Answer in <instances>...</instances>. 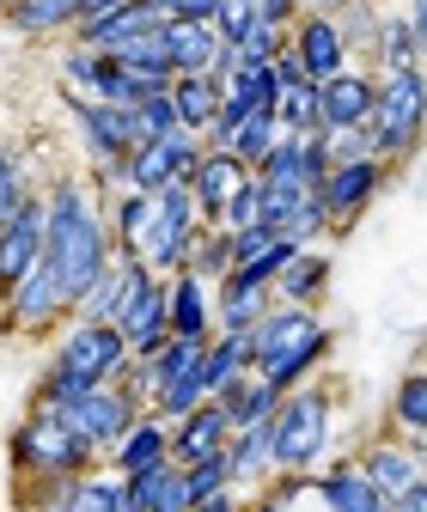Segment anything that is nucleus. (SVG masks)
Here are the masks:
<instances>
[{
    "label": "nucleus",
    "mask_w": 427,
    "mask_h": 512,
    "mask_svg": "<svg viewBox=\"0 0 427 512\" xmlns=\"http://www.w3.org/2000/svg\"><path fill=\"white\" fill-rule=\"evenodd\" d=\"M61 409H68V421L86 433V445H92L98 458H110V445L147 415L129 391H122V384H98V391H80V397H68Z\"/></svg>",
    "instance_id": "10"
},
{
    "label": "nucleus",
    "mask_w": 427,
    "mask_h": 512,
    "mask_svg": "<svg viewBox=\"0 0 427 512\" xmlns=\"http://www.w3.org/2000/svg\"><path fill=\"white\" fill-rule=\"evenodd\" d=\"M385 177H391L385 159H348V165H330L324 183H318V202H324L330 232H348L366 208H373L379 189H385Z\"/></svg>",
    "instance_id": "9"
},
{
    "label": "nucleus",
    "mask_w": 427,
    "mask_h": 512,
    "mask_svg": "<svg viewBox=\"0 0 427 512\" xmlns=\"http://www.w3.org/2000/svg\"><path fill=\"white\" fill-rule=\"evenodd\" d=\"M226 445H232V421H226L220 403H202V409H190L183 421H171V458H177L183 470L220 458Z\"/></svg>",
    "instance_id": "23"
},
{
    "label": "nucleus",
    "mask_w": 427,
    "mask_h": 512,
    "mask_svg": "<svg viewBox=\"0 0 427 512\" xmlns=\"http://www.w3.org/2000/svg\"><path fill=\"white\" fill-rule=\"evenodd\" d=\"M37 269H43V196H31L19 208V220L0 226V299Z\"/></svg>",
    "instance_id": "16"
},
{
    "label": "nucleus",
    "mask_w": 427,
    "mask_h": 512,
    "mask_svg": "<svg viewBox=\"0 0 427 512\" xmlns=\"http://www.w3.org/2000/svg\"><path fill=\"white\" fill-rule=\"evenodd\" d=\"M68 116L80 122V141L98 165H122L141 141H135V110H116V104H98V98H80L68 92Z\"/></svg>",
    "instance_id": "11"
},
{
    "label": "nucleus",
    "mask_w": 427,
    "mask_h": 512,
    "mask_svg": "<svg viewBox=\"0 0 427 512\" xmlns=\"http://www.w3.org/2000/svg\"><path fill=\"white\" fill-rule=\"evenodd\" d=\"M312 494L324 500V512H391V500L360 476V464H330L312 476Z\"/></svg>",
    "instance_id": "28"
},
{
    "label": "nucleus",
    "mask_w": 427,
    "mask_h": 512,
    "mask_svg": "<svg viewBox=\"0 0 427 512\" xmlns=\"http://www.w3.org/2000/svg\"><path fill=\"white\" fill-rule=\"evenodd\" d=\"M165 49H171V74H232V49L208 19H171L165 25Z\"/></svg>",
    "instance_id": "15"
},
{
    "label": "nucleus",
    "mask_w": 427,
    "mask_h": 512,
    "mask_svg": "<svg viewBox=\"0 0 427 512\" xmlns=\"http://www.w3.org/2000/svg\"><path fill=\"white\" fill-rule=\"evenodd\" d=\"M183 269L202 275V281H220V275L232 269V232L202 226V232H196V244H190V256H183Z\"/></svg>",
    "instance_id": "38"
},
{
    "label": "nucleus",
    "mask_w": 427,
    "mask_h": 512,
    "mask_svg": "<svg viewBox=\"0 0 427 512\" xmlns=\"http://www.w3.org/2000/svg\"><path fill=\"white\" fill-rule=\"evenodd\" d=\"M427 128V74L421 68H391L379 74V110H373V147L385 165L409 159Z\"/></svg>",
    "instance_id": "7"
},
{
    "label": "nucleus",
    "mask_w": 427,
    "mask_h": 512,
    "mask_svg": "<svg viewBox=\"0 0 427 512\" xmlns=\"http://www.w3.org/2000/svg\"><path fill=\"white\" fill-rule=\"evenodd\" d=\"M330 354V324L312 305H269L263 324L251 330V372H263L275 391H299Z\"/></svg>",
    "instance_id": "3"
},
{
    "label": "nucleus",
    "mask_w": 427,
    "mask_h": 512,
    "mask_svg": "<svg viewBox=\"0 0 427 512\" xmlns=\"http://www.w3.org/2000/svg\"><path fill=\"white\" fill-rule=\"evenodd\" d=\"M110 7H129V0H86V13H80V19H92V13H110Z\"/></svg>",
    "instance_id": "53"
},
{
    "label": "nucleus",
    "mask_w": 427,
    "mask_h": 512,
    "mask_svg": "<svg viewBox=\"0 0 427 512\" xmlns=\"http://www.w3.org/2000/svg\"><path fill=\"white\" fill-rule=\"evenodd\" d=\"M251 177H257V171L244 165L238 153H226V147H208V141H202V159H196V177H190V196H196L202 220H208V226H220L226 202H232Z\"/></svg>",
    "instance_id": "18"
},
{
    "label": "nucleus",
    "mask_w": 427,
    "mask_h": 512,
    "mask_svg": "<svg viewBox=\"0 0 427 512\" xmlns=\"http://www.w3.org/2000/svg\"><path fill=\"white\" fill-rule=\"evenodd\" d=\"M202 226L208 220H202V208L190 196V183H171V189H159V196H147V220H141V238H135L129 256L147 263L153 275H177Z\"/></svg>",
    "instance_id": "6"
},
{
    "label": "nucleus",
    "mask_w": 427,
    "mask_h": 512,
    "mask_svg": "<svg viewBox=\"0 0 427 512\" xmlns=\"http://www.w3.org/2000/svg\"><path fill=\"white\" fill-rule=\"evenodd\" d=\"M257 25V0H220V13H214V31L226 37V49Z\"/></svg>",
    "instance_id": "44"
},
{
    "label": "nucleus",
    "mask_w": 427,
    "mask_h": 512,
    "mask_svg": "<svg viewBox=\"0 0 427 512\" xmlns=\"http://www.w3.org/2000/svg\"><path fill=\"white\" fill-rule=\"evenodd\" d=\"M391 433H403V439L427 433V366L397 378V391H391Z\"/></svg>",
    "instance_id": "34"
},
{
    "label": "nucleus",
    "mask_w": 427,
    "mask_h": 512,
    "mask_svg": "<svg viewBox=\"0 0 427 512\" xmlns=\"http://www.w3.org/2000/svg\"><path fill=\"white\" fill-rule=\"evenodd\" d=\"M165 458H171V421L147 409L129 433L110 445V458H104V464H110L116 476H141V470H153V464H165Z\"/></svg>",
    "instance_id": "24"
},
{
    "label": "nucleus",
    "mask_w": 427,
    "mask_h": 512,
    "mask_svg": "<svg viewBox=\"0 0 427 512\" xmlns=\"http://www.w3.org/2000/svg\"><path fill=\"white\" fill-rule=\"evenodd\" d=\"M275 122L287 135H318V80H293L275 98Z\"/></svg>",
    "instance_id": "37"
},
{
    "label": "nucleus",
    "mask_w": 427,
    "mask_h": 512,
    "mask_svg": "<svg viewBox=\"0 0 427 512\" xmlns=\"http://www.w3.org/2000/svg\"><path fill=\"white\" fill-rule=\"evenodd\" d=\"M281 135H287V128L275 122V110H263V116H244L238 122V135H232V147L226 153H238L244 165H251V171H263V159L281 147Z\"/></svg>",
    "instance_id": "36"
},
{
    "label": "nucleus",
    "mask_w": 427,
    "mask_h": 512,
    "mask_svg": "<svg viewBox=\"0 0 427 512\" xmlns=\"http://www.w3.org/2000/svg\"><path fill=\"white\" fill-rule=\"evenodd\" d=\"M214 488H232V464H226V452L208 458V464H190V494L202 500V494H214Z\"/></svg>",
    "instance_id": "45"
},
{
    "label": "nucleus",
    "mask_w": 427,
    "mask_h": 512,
    "mask_svg": "<svg viewBox=\"0 0 427 512\" xmlns=\"http://www.w3.org/2000/svg\"><path fill=\"white\" fill-rule=\"evenodd\" d=\"M129 366H135V348L116 324H86V317H74V324L55 336L43 384H37L31 403H68L80 391H98V384H122Z\"/></svg>",
    "instance_id": "2"
},
{
    "label": "nucleus",
    "mask_w": 427,
    "mask_h": 512,
    "mask_svg": "<svg viewBox=\"0 0 427 512\" xmlns=\"http://www.w3.org/2000/svg\"><path fill=\"white\" fill-rule=\"evenodd\" d=\"M257 19L275 25V31H293L299 25V0H257Z\"/></svg>",
    "instance_id": "47"
},
{
    "label": "nucleus",
    "mask_w": 427,
    "mask_h": 512,
    "mask_svg": "<svg viewBox=\"0 0 427 512\" xmlns=\"http://www.w3.org/2000/svg\"><path fill=\"white\" fill-rule=\"evenodd\" d=\"M373 55H379V74H391V68H421V55H427V49H421L409 13L379 19V43H373Z\"/></svg>",
    "instance_id": "35"
},
{
    "label": "nucleus",
    "mask_w": 427,
    "mask_h": 512,
    "mask_svg": "<svg viewBox=\"0 0 427 512\" xmlns=\"http://www.w3.org/2000/svg\"><path fill=\"white\" fill-rule=\"evenodd\" d=\"M373 110H379V74H366V68H342L336 80L318 86L324 135H336V128H373Z\"/></svg>",
    "instance_id": "13"
},
{
    "label": "nucleus",
    "mask_w": 427,
    "mask_h": 512,
    "mask_svg": "<svg viewBox=\"0 0 427 512\" xmlns=\"http://www.w3.org/2000/svg\"><path fill=\"white\" fill-rule=\"evenodd\" d=\"M336 31H342L348 55H354V49H373V43H379V13L366 7V0H354V7H342V13H336Z\"/></svg>",
    "instance_id": "42"
},
{
    "label": "nucleus",
    "mask_w": 427,
    "mask_h": 512,
    "mask_svg": "<svg viewBox=\"0 0 427 512\" xmlns=\"http://www.w3.org/2000/svg\"><path fill=\"white\" fill-rule=\"evenodd\" d=\"M129 500H135V512H190V506H196L190 470H183L177 458H165V464L129 476Z\"/></svg>",
    "instance_id": "27"
},
{
    "label": "nucleus",
    "mask_w": 427,
    "mask_h": 512,
    "mask_svg": "<svg viewBox=\"0 0 427 512\" xmlns=\"http://www.w3.org/2000/svg\"><path fill=\"white\" fill-rule=\"evenodd\" d=\"M0 311H7V330L43 336V330H55V324H68V317H74V299L61 293V281L49 269H37V275H25L7 299H0Z\"/></svg>",
    "instance_id": "12"
},
{
    "label": "nucleus",
    "mask_w": 427,
    "mask_h": 512,
    "mask_svg": "<svg viewBox=\"0 0 427 512\" xmlns=\"http://www.w3.org/2000/svg\"><path fill=\"white\" fill-rule=\"evenodd\" d=\"M165 287H171V336L208 342L214 336V281L177 269V275H165Z\"/></svg>",
    "instance_id": "25"
},
{
    "label": "nucleus",
    "mask_w": 427,
    "mask_h": 512,
    "mask_svg": "<svg viewBox=\"0 0 427 512\" xmlns=\"http://www.w3.org/2000/svg\"><path fill=\"white\" fill-rule=\"evenodd\" d=\"M165 19L147 7V0H129V7H110V13H92V19H80L74 25V43H86V49H116V43H129V37H147V31H159Z\"/></svg>",
    "instance_id": "26"
},
{
    "label": "nucleus",
    "mask_w": 427,
    "mask_h": 512,
    "mask_svg": "<svg viewBox=\"0 0 427 512\" xmlns=\"http://www.w3.org/2000/svg\"><path fill=\"white\" fill-rule=\"evenodd\" d=\"M43 512H135L129 500V476H116L110 464L68 476V482H43Z\"/></svg>",
    "instance_id": "14"
},
{
    "label": "nucleus",
    "mask_w": 427,
    "mask_h": 512,
    "mask_svg": "<svg viewBox=\"0 0 427 512\" xmlns=\"http://www.w3.org/2000/svg\"><path fill=\"white\" fill-rule=\"evenodd\" d=\"M190 512H244V500H238V488H214V494H202Z\"/></svg>",
    "instance_id": "48"
},
{
    "label": "nucleus",
    "mask_w": 427,
    "mask_h": 512,
    "mask_svg": "<svg viewBox=\"0 0 427 512\" xmlns=\"http://www.w3.org/2000/svg\"><path fill=\"white\" fill-rule=\"evenodd\" d=\"M116 330L129 336L135 360H147V354H159L171 342V287H165V275H147L135 287V299H129V311H122Z\"/></svg>",
    "instance_id": "17"
},
{
    "label": "nucleus",
    "mask_w": 427,
    "mask_h": 512,
    "mask_svg": "<svg viewBox=\"0 0 427 512\" xmlns=\"http://www.w3.org/2000/svg\"><path fill=\"white\" fill-rule=\"evenodd\" d=\"M403 13H409V25H415V37H421V49H427V0H409V7H403Z\"/></svg>",
    "instance_id": "51"
},
{
    "label": "nucleus",
    "mask_w": 427,
    "mask_h": 512,
    "mask_svg": "<svg viewBox=\"0 0 427 512\" xmlns=\"http://www.w3.org/2000/svg\"><path fill=\"white\" fill-rule=\"evenodd\" d=\"M147 275H153L147 263H135V256L116 250V263L86 287V299L74 305V317H86V324H122V311H129V299H135V287H141Z\"/></svg>",
    "instance_id": "20"
},
{
    "label": "nucleus",
    "mask_w": 427,
    "mask_h": 512,
    "mask_svg": "<svg viewBox=\"0 0 427 512\" xmlns=\"http://www.w3.org/2000/svg\"><path fill=\"white\" fill-rule=\"evenodd\" d=\"M287 43H293V55L305 61V74H312L318 86L336 80L342 68H354V61H348V43H342V31H336V19H324V13H299V25L287 31Z\"/></svg>",
    "instance_id": "21"
},
{
    "label": "nucleus",
    "mask_w": 427,
    "mask_h": 512,
    "mask_svg": "<svg viewBox=\"0 0 427 512\" xmlns=\"http://www.w3.org/2000/svg\"><path fill=\"white\" fill-rule=\"evenodd\" d=\"M409 445H415V458H421V476H427V433H421V439H409Z\"/></svg>",
    "instance_id": "54"
},
{
    "label": "nucleus",
    "mask_w": 427,
    "mask_h": 512,
    "mask_svg": "<svg viewBox=\"0 0 427 512\" xmlns=\"http://www.w3.org/2000/svg\"><path fill=\"white\" fill-rule=\"evenodd\" d=\"M147 7L171 25V19H208L214 25V13H220V0H147Z\"/></svg>",
    "instance_id": "46"
},
{
    "label": "nucleus",
    "mask_w": 427,
    "mask_h": 512,
    "mask_svg": "<svg viewBox=\"0 0 427 512\" xmlns=\"http://www.w3.org/2000/svg\"><path fill=\"white\" fill-rule=\"evenodd\" d=\"M196 159H202V135H159V141H141L129 159H122V189H141V196H159L171 183H190L196 177Z\"/></svg>",
    "instance_id": "8"
},
{
    "label": "nucleus",
    "mask_w": 427,
    "mask_h": 512,
    "mask_svg": "<svg viewBox=\"0 0 427 512\" xmlns=\"http://www.w3.org/2000/svg\"><path fill=\"white\" fill-rule=\"evenodd\" d=\"M269 305H275V287H269V281L220 275V281H214V330H226V336H251V330L263 324Z\"/></svg>",
    "instance_id": "22"
},
{
    "label": "nucleus",
    "mask_w": 427,
    "mask_h": 512,
    "mask_svg": "<svg viewBox=\"0 0 427 512\" xmlns=\"http://www.w3.org/2000/svg\"><path fill=\"white\" fill-rule=\"evenodd\" d=\"M281 49H287V31H275V25H263V19L232 43V55H238V61H257V68H269Z\"/></svg>",
    "instance_id": "43"
},
{
    "label": "nucleus",
    "mask_w": 427,
    "mask_h": 512,
    "mask_svg": "<svg viewBox=\"0 0 427 512\" xmlns=\"http://www.w3.org/2000/svg\"><path fill=\"white\" fill-rule=\"evenodd\" d=\"M7 7H13V0H0V13H7Z\"/></svg>",
    "instance_id": "56"
},
{
    "label": "nucleus",
    "mask_w": 427,
    "mask_h": 512,
    "mask_svg": "<svg viewBox=\"0 0 427 512\" xmlns=\"http://www.w3.org/2000/svg\"><path fill=\"white\" fill-rule=\"evenodd\" d=\"M342 7H354V0H299V13H324V19H336Z\"/></svg>",
    "instance_id": "50"
},
{
    "label": "nucleus",
    "mask_w": 427,
    "mask_h": 512,
    "mask_svg": "<svg viewBox=\"0 0 427 512\" xmlns=\"http://www.w3.org/2000/svg\"><path fill=\"white\" fill-rule=\"evenodd\" d=\"M61 7H68V13H74V25H80V13H86V0H61Z\"/></svg>",
    "instance_id": "55"
},
{
    "label": "nucleus",
    "mask_w": 427,
    "mask_h": 512,
    "mask_svg": "<svg viewBox=\"0 0 427 512\" xmlns=\"http://www.w3.org/2000/svg\"><path fill=\"white\" fill-rule=\"evenodd\" d=\"M110 263H116V238H110V208L98 202V189L80 177H55L43 196V269L80 305Z\"/></svg>",
    "instance_id": "1"
},
{
    "label": "nucleus",
    "mask_w": 427,
    "mask_h": 512,
    "mask_svg": "<svg viewBox=\"0 0 427 512\" xmlns=\"http://www.w3.org/2000/svg\"><path fill=\"white\" fill-rule=\"evenodd\" d=\"M214 403L226 409V421H232V433H238V427H263V421L275 415L281 391H275V384H269L263 372H244V378L232 384V391H226V397H214Z\"/></svg>",
    "instance_id": "32"
},
{
    "label": "nucleus",
    "mask_w": 427,
    "mask_h": 512,
    "mask_svg": "<svg viewBox=\"0 0 427 512\" xmlns=\"http://www.w3.org/2000/svg\"><path fill=\"white\" fill-rule=\"evenodd\" d=\"M25 202H31V177H25L19 153L7 147V135H0V226L19 220V208H25Z\"/></svg>",
    "instance_id": "39"
},
{
    "label": "nucleus",
    "mask_w": 427,
    "mask_h": 512,
    "mask_svg": "<svg viewBox=\"0 0 427 512\" xmlns=\"http://www.w3.org/2000/svg\"><path fill=\"white\" fill-rule=\"evenodd\" d=\"M244 512H287L281 494H263V500H244Z\"/></svg>",
    "instance_id": "52"
},
{
    "label": "nucleus",
    "mask_w": 427,
    "mask_h": 512,
    "mask_svg": "<svg viewBox=\"0 0 427 512\" xmlns=\"http://www.w3.org/2000/svg\"><path fill=\"white\" fill-rule=\"evenodd\" d=\"M354 464H360V476L373 482L385 500H403V494L421 482V458H415V445H409L403 433H379Z\"/></svg>",
    "instance_id": "19"
},
{
    "label": "nucleus",
    "mask_w": 427,
    "mask_h": 512,
    "mask_svg": "<svg viewBox=\"0 0 427 512\" xmlns=\"http://www.w3.org/2000/svg\"><path fill=\"white\" fill-rule=\"evenodd\" d=\"M13 464L31 482H68V476H86L104 458L86 445V433L68 421L61 403H31V415L13 427Z\"/></svg>",
    "instance_id": "4"
},
{
    "label": "nucleus",
    "mask_w": 427,
    "mask_h": 512,
    "mask_svg": "<svg viewBox=\"0 0 427 512\" xmlns=\"http://www.w3.org/2000/svg\"><path fill=\"white\" fill-rule=\"evenodd\" d=\"M324 287H330V250L299 244V256L275 275V305H312Z\"/></svg>",
    "instance_id": "31"
},
{
    "label": "nucleus",
    "mask_w": 427,
    "mask_h": 512,
    "mask_svg": "<svg viewBox=\"0 0 427 512\" xmlns=\"http://www.w3.org/2000/svg\"><path fill=\"white\" fill-rule=\"evenodd\" d=\"M251 226H263V183H257V177L244 183L238 196L226 202V214H220V232H232V238H238V232H251Z\"/></svg>",
    "instance_id": "41"
},
{
    "label": "nucleus",
    "mask_w": 427,
    "mask_h": 512,
    "mask_svg": "<svg viewBox=\"0 0 427 512\" xmlns=\"http://www.w3.org/2000/svg\"><path fill=\"white\" fill-rule=\"evenodd\" d=\"M226 464H232V488H269L275 482V439H269V421L263 427H238L232 445H226Z\"/></svg>",
    "instance_id": "29"
},
{
    "label": "nucleus",
    "mask_w": 427,
    "mask_h": 512,
    "mask_svg": "<svg viewBox=\"0 0 427 512\" xmlns=\"http://www.w3.org/2000/svg\"><path fill=\"white\" fill-rule=\"evenodd\" d=\"M391 512H427V476H421L403 500H391Z\"/></svg>",
    "instance_id": "49"
},
{
    "label": "nucleus",
    "mask_w": 427,
    "mask_h": 512,
    "mask_svg": "<svg viewBox=\"0 0 427 512\" xmlns=\"http://www.w3.org/2000/svg\"><path fill=\"white\" fill-rule=\"evenodd\" d=\"M171 104H177V128H183V135L208 141V128L220 116V80L214 74H177L171 80Z\"/></svg>",
    "instance_id": "30"
},
{
    "label": "nucleus",
    "mask_w": 427,
    "mask_h": 512,
    "mask_svg": "<svg viewBox=\"0 0 427 512\" xmlns=\"http://www.w3.org/2000/svg\"><path fill=\"white\" fill-rule=\"evenodd\" d=\"M159 135H177V104H171V92L135 104V141H159Z\"/></svg>",
    "instance_id": "40"
},
{
    "label": "nucleus",
    "mask_w": 427,
    "mask_h": 512,
    "mask_svg": "<svg viewBox=\"0 0 427 512\" xmlns=\"http://www.w3.org/2000/svg\"><path fill=\"white\" fill-rule=\"evenodd\" d=\"M244 372H251V336H226V330H214V336H208V354H202L208 397H226Z\"/></svg>",
    "instance_id": "33"
},
{
    "label": "nucleus",
    "mask_w": 427,
    "mask_h": 512,
    "mask_svg": "<svg viewBox=\"0 0 427 512\" xmlns=\"http://www.w3.org/2000/svg\"><path fill=\"white\" fill-rule=\"evenodd\" d=\"M330 427H336V403L318 384L287 391L269 415V439H275V476H318L324 452H330Z\"/></svg>",
    "instance_id": "5"
}]
</instances>
